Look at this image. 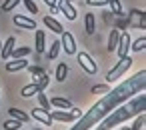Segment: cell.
I'll return each instance as SVG.
<instances>
[{"mask_svg": "<svg viewBox=\"0 0 146 130\" xmlns=\"http://www.w3.org/2000/svg\"><path fill=\"white\" fill-rule=\"evenodd\" d=\"M78 64L84 68V72H86V74H96V70H98L96 62L90 58V54H88V52H78Z\"/></svg>", "mask_w": 146, "mask_h": 130, "instance_id": "277c9868", "label": "cell"}, {"mask_svg": "<svg viewBox=\"0 0 146 130\" xmlns=\"http://www.w3.org/2000/svg\"><path fill=\"white\" fill-rule=\"evenodd\" d=\"M64 2H72V0H64Z\"/></svg>", "mask_w": 146, "mask_h": 130, "instance_id": "8d00e7d4", "label": "cell"}, {"mask_svg": "<svg viewBox=\"0 0 146 130\" xmlns=\"http://www.w3.org/2000/svg\"><path fill=\"white\" fill-rule=\"evenodd\" d=\"M0 48H2V42H0Z\"/></svg>", "mask_w": 146, "mask_h": 130, "instance_id": "f35d334b", "label": "cell"}, {"mask_svg": "<svg viewBox=\"0 0 146 130\" xmlns=\"http://www.w3.org/2000/svg\"><path fill=\"white\" fill-rule=\"evenodd\" d=\"M2 126H4V130H18V128L22 126V122H20V120H14V118H10V120H6Z\"/></svg>", "mask_w": 146, "mask_h": 130, "instance_id": "484cf974", "label": "cell"}, {"mask_svg": "<svg viewBox=\"0 0 146 130\" xmlns=\"http://www.w3.org/2000/svg\"><path fill=\"white\" fill-rule=\"evenodd\" d=\"M30 116L34 118V120H38L40 124H44V126H52V118H50V112L48 110H44V108H32L30 110Z\"/></svg>", "mask_w": 146, "mask_h": 130, "instance_id": "52a82bcc", "label": "cell"}, {"mask_svg": "<svg viewBox=\"0 0 146 130\" xmlns=\"http://www.w3.org/2000/svg\"><path fill=\"white\" fill-rule=\"evenodd\" d=\"M84 28H86V34H94V30H96L94 14H86V18H84Z\"/></svg>", "mask_w": 146, "mask_h": 130, "instance_id": "d6986e66", "label": "cell"}, {"mask_svg": "<svg viewBox=\"0 0 146 130\" xmlns=\"http://www.w3.org/2000/svg\"><path fill=\"white\" fill-rule=\"evenodd\" d=\"M36 96H38V102H40V108H44V110H48V112H50V110H52V106H50V100L46 98L44 90H40Z\"/></svg>", "mask_w": 146, "mask_h": 130, "instance_id": "d4e9b609", "label": "cell"}, {"mask_svg": "<svg viewBox=\"0 0 146 130\" xmlns=\"http://www.w3.org/2000/svg\"><path fill=\"white\" fill-rule=\"evenodd\" d=\"M144 122H146V116H144V112H140V114L136 116V120H134V124H132L130 128H132V130H142Z\"/></svg>", "mask_w": 146, "mask_h": 130, "instance_id": "4316f807", "label": "cell"}, {"mask_svg": "<svg viewBox=\"0 0 146 130\" xmlns=\"http://www.w3.org/2000/svg\"><path fill=\"white\" fill-rule=\"evenodd\" d=\"M50 118L52 120H58V122H74L76 118L72 116V112H66V110H50Z\"/></svg>", "mask_w": 146, "mask_h": 130, "instance_id": "7c38bea8", "label": "cell"}, {"mask_svg": "<svg viewBox=\"0 0 146 130\" xmlns=\"http://www.w3.org/2000/svg\"><path fill=\"white\" fill-rule=\"evenodd\" d=\"M122 130H132V128H128V126H122Z\"/></svg>", "mask_w": 146, "mask_h": 130, "instance_id": "d590c367", "label": "cell"}, {"mask_svg": "<svg viewBox=\"0 0 146 130\" xmlns=\"http://www.w3.org/2000/svg\"><path fill=\"white\" fill-rule=\"evenodd\" d=\"M28 54H30V46H20V48H14V50H12L10 58H24V56H28Z\"/></svg>", "mask_w": 146, "mask_h": 130, "instance_id": "44dd1931", "label": "cell"}, {"mask_svg": "<svg viewBox=\"0 0 146 130\" xmlns=\"http://www.w3.org/2000/svg\"><path fill=\"white\" fill-rule=\"evenodd\" d=\"M38 92H40L38 82H30V84H26V86L22 88V92H20V94H22L24 98H30V96H36Z\"/></svg>", "mask_w": 146, "mask_h": 130, "instance_id": "9a60e30c", "label": "cell"}, {"mask_svg": "<svg viewBox=\"0 0 146 130\" xmlns=\"http://www.w3.org/2000/svg\"><path fill=\"white\" fill-rule=\"evenodd\" d=\"M104 92H110V84H96V86H92V94H104Z\"/></svg>", "mask_w": 146, "mask_h": 130, "instance_id": "f546056e", "label": "cell"}, {"mask_svg": "<svg viewBox=\"0 0 146 130\" xmlns=\"http://www.w3.org/2000/svg\"><path fill=\"white\" fill-rule=\"evenodd\" d=\"M34 130H42V128H34Z\"/></svg>", "mask_w": 146, "mask_h": 130, "instance_id": "74e56055", "label": "cell"}, {"mask_svg": "<svg viewBox=\"0 0 146 130\" xmlns=\"http://www.w3.org/2000/svg\"><path fill=\"white\" fill-rule=\"evenodd\" d=\"M88 6H108V0H86Z\"/></svg>", "mask_w": 146, "mask_h": 130, "instance_id": "d6a6232c", "label": "cell"}, {"mask_svg": "<svg viewBox=\"0 0 146 130\" xmlns=\"http://www.w3.org/2000/svg\"><path fill=\"white\" fill-rule=\"evenodd\" d=\"M46 50V34L44 30H36V52L42 54Z\"/></svg>", "mask_w": 146, "mask_h": 130, "instance_id": "2e32d148", "label": "cell"}, {"mask_svg": "<svg viewBox=\"0 0 146 130\" xmlns=\"http://www.w3.org/2000/svg\"><path fill=\"white\" fill-rule=\"evenodd\" d=\"M14 24L18 28H24V30H36V22L32 18H28V16H24V14H16L14 16Z\"/></svg>", "mask_w": 146, "mask_h": 130, "instance_id": "9c48e42d", "label": "cell"}, {"mask_svg": "<svg viewBox=\"0 0 146 130\" xmlns=\"http://www.w3.org/2000/svg\"><path fill=\"white\" fill-rule=\"evenodd\" d=\"M26 66H28L26 58H12L10 62H6V70L8 72H20V70H26Z\"/></svg>", "mask_w": 146, "mask_h": 130, "instance_id": "30bf717a", "label": "cell"}, {"mask_svg": "<svg viewBox=\"0 0 146 130\" xmlns=\"http://www.w3.org/2000/svg\"><path fill=\"white\" fill-rule=\"evenodd\" d=\"M50 106H54V108H60V110H70V108H72V102H70V100H66V98L54 96V98L50 100Z\"/></svg>", "mask_w": 146, "mask_h": 130, "instance_id": "5bb4252c", "label": "cell"}, {"mask_svg": "<svg viewBox=\"0 0 146 130\" xmlns=\"http://www.w3.org/2000/svg\"><path fill=\"white\" fill-rule=\"evenodd\" d=\"M118 38H120V32L118 30H112L110 32V38H108V50H116V44H118Z\"/></svg>", "mask_w": 146, "mask_h": 130, "instance_id": "603a6c76", "label": "cell"}, {"mask_svg": "<svg viewBox=\"0 0 146 130\" xmlns=\"http://www.w3.org/2000/svg\"><path fill=\"white\" fill-rule=\"evenodd\" d=\"M36 82H38L40 90H46V88H48V84H50V76L44 72V74H40V76H38V80H36Z\"/></svg>", "mask_w": 146, "mask_h": 130, "instance_id": "f1b7e54d", "label": "cell"}, {"mask_svg": "<svg viewBox=\"0 0 146 130\" xmlns=\"http://www.w3.org/2000/svg\"><path fill=\"white\" fill-rule=\"evenodd\" d=\"M144 76H146V72L140 70V72L134 74L128 82H124V84H120L118 88H114V90L110 92V96H106L104 100H100L96 106L90 108L88 116H84V114L80 116L82 120L78 122V126H76L74 130H86L88 126H92L94 122H98L104 114L112 112V108H116L118 104H122V102H124L126 98H130L132 94H140V92H144V84H146Z\"/></svg>", "mask_w": 146, "mask_h": 130, "instance_id": "6da1fadb", "label": "cell"}, {"mask_svg": "<svg viewBox=\"0 0 146 130\" xmlns=\"http://www.w3.org/2000/svg\"><path fill=\"white\" fill-rule=\"evenodd\" d=\"M144 44H146V36L142 34L140 38H136L134 42H130V50H134V52H142V50H144Z\"/></svg>", "mask_w": 146, "mask_h": 130, "instance_id": "ffe728a7", "label": "cell"}, {"mask_svg": "<svg viewBox=\"0 0 146 130\" xmlns=\"http://www.w3.org/2000/svg\"><path fill=\"white\" fill-rule=\"evenodd\" d=\"M42 2H46L48 8H50V6H56V0H42Z\"/></svg>", "mask_w": 146, "mask_h": 130, "instance_id": "e575fe53", "label": "cell"}, {"mask_svg": "<svg viewBox=\"0 0 146 130\" xmlns=\"http://www.w3.org/2000/svg\"><path fill=\"white\" fill-rule=\"evenodd\" d=\"M8 114H10V118L20 120V122H28V120H30V114H26L24 110H18V108H10Z\"/></svg>", "mask_w": 146, "mask_h": 130, "instance_id": "e0dca14e", "label": "cell"}, {"mask_svg": "<svg viewBox=\"0 0 146 130\" xmlns=\"http://www.w3.org/2000/svg\"><path fill=\"white\" fill-rule=\"evenodd\" d=\"M144 106H146V96L144 94H138L128 106L126 104H120L96 130H108V128H114L116 124H122V122H126L128 118H132L134 114H140V112H144Z\"/></svg>", "mask_w": 146, "mask_h": 130, "instance_id": "7a4b0ae2", "label": "cell"}, {"mask_svg": "<svg viewBox=\"0 0 146 130\" xmlns=\"http://www.w3.org/2000/svg\"><path fill=\"white\" fill-rule=\"evenodd\" d=\"M44 26H46L48 30H52L54 34H62V32L66 30V28H64V26H62L54 16H44Z\"/></svg>", "mask_w": 146, "mask_h": 130, "instance_id": "8fae6325", "label": "cell"}, {"mask_svg": "<svg viewBox=\"0 0 146 130\" xmlns=\"http://www.w3.org/2000/svg\"><path fill=\"white\" fill-rule=\"evenodd\" d=\"M56 8L68 18V20H76L78 16V10L72 6V2H64V0H56Z\"/></svg>", "mask_w": 146, "mask_h": 130, "instance_id": "8992f818", "label": "cell"}, {"mask_svg": "<svg viewBox=\"0 0 146 130\" xmlns=\"http://www.w3.org/2000/svg\"><path fill=\"white\" fill-rule=\"evenodd\" d=\"M130 34L128 32H122L120 34V38H118V44H116V52H118V56L122 58V56H128V50H130Z\"/></svg>", "mask_w": 146, "mask_h": 130, "instance_id": "ba28073f", "label": "cell"}, {"mask_svg": "<svg viewBox=\"0 0 146 130\" xmlns=\"http://www.w3.org/2000/svg\"><path fill=\"white\" fill-rule=\"evenodd\" d=\"M108 4H110L112 14H116V16L122 14V4H120V0H108Z\"/></svg>", "mask_w": 146, "mask_h": 130, "instance_id": "83f0119b", "label": "cell"}, {"mask_svg": "<svg viewBox=\"0 0 146 130\" xmlns=\"http://www.w3.org/2000/svg\"><path fill=\"white\" fill-rule=\"evenodd\" d=\"M60 48H64V52H66L68 56H74V54H76V40H74V36H72L68 30H64V32H62Z\"/></svg>", "mask_w": 146, "mask_h": 130, "instance_id": "5b68a950", "label": "cell"}, {"mask_svg": "<svg viewBox=\"0 0 146 130\" xmlns=\"http://www.w3.org/2000/svg\"><path fill=\"white\" fill-rule=\"evenodd\" d=\"M66 76H68V66H66L64 62H60V64L56 66V80H58V82H64Z\"/></svg>", "mask_w": 146, "mask_h": 130, "instance_id": "ac0fdd59", "label": "cell"}, {"mask_svg": "<svg viewBox=\"0 0 146 130\" xmlns=\"http://www.w3.org/2000/svg\"><path fill=\"white\" fill-rule=\"evenodd\" d=\"M22 2H24V6H26V10L30 14H38V6L32 2V0H22Z\"/></svg>", "mask_w": 146, "mask_h": 130, "instance_id": "4dcf8cb0", "label": "cell"}, {"mask_svg": "<svg viewBox=\"0 0 146 130\" xmlns=\"http://www.w3.org/2000/svg\"><path fill=\"white\" fill-rule=\"evenodd\" d=\"M70 110H72V116H74L76 120H80V116H82V112H80V108H74V106H72Z\"/></svg>", "mask_w": 146, "mask_h": 130, "instance_id": "836d02e7", "label": "cell"}, {"mask_svg": "<svg viewBox=\"0 0 146 130\" xmlns=\"http://www.w3.org/2000/svg\"><path fill=\"white\" fill-rule=\"evenodd\" d=\"M132 62H134V60H132L130 56H122V58H120V60H118V62H116V64L108 70V74H106V84L120 80V78L126 74V70L132 66Z\"/></svg>", "mask_w": 146, "mask_h": 130, "instance_id": "3957f363", "label": "cell"}, {"mask_svg": "<svg viewBox=\"0 0 146 130\" xmlns=\"http://www.w3.org/2000/svg\"><path fill=\"white\" fill-rule=\"evenodd\" d=\"M58 52H60V40H54L50 44V50H48V60H56Z\"/></svg>", "mask_w": 146, "mask_h": 130, "instance_id": "cb8c5ba5", "label": "cell"}, {"mask_svg": "<svg viewBox=\"0 0 146 130\" xmlns=\"http://www.w3.org/2000/svg\"><path fill=\"white\" fill-rule=\"evenodd\" d=\"M20 2H22V0H4V4L0 6V10H2V12H12Z\"/></svg>", "mask_w": 146, "mask_h": 130, "instance_id": "7402d4cb", "label": "cell"}, {"mask_svg": "<svg viewBox=\"0 0 146 130\" xmlns=\"http://www.w3.org/2000/svg\"><path fill=\"white\" fill-rule=\"evenodd\" d=\"M26 70L32 74V76H40V74H44L46 70L44 68H40V66H26Z\"/></svg>", "mask_w": 146, "mask_h": 130, "instance_id": "1f68e13d", "label": "cell"}, {"mask_svg": "<svg viewBox=\"0 0 146 130\" xmlns=\"http://www.w3.org/2000/svg\"><path fill=\"white\" fill-rule=\"evenodd\" d=\"M14 46H16L14 36H10V38L2 44V48H0V56H2L4 60H8V58H10V54H12V50H14Z\"/></svg>", "mask_w": 146, "mask_h": 130, "instance_id": "4fadbf2b", "label": "cell"}]
</instances>
